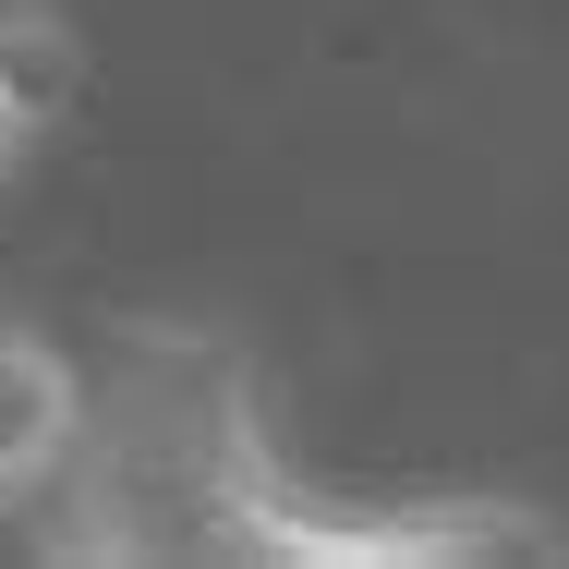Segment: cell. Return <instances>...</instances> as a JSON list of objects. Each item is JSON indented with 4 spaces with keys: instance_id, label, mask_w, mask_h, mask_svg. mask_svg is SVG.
<instances>
[{
    "instance_id": "2",
    "label": "cell",
    "mask_w": 569,
    "mask_h": 569,
    "mask_svg": "<svg viewBox=\"0 0 569 569\" xmlns=\"http://www.w3.org/2000/svg\"><path fill=\"white\" fill-rule=\"evenodd\" d=\"M73 449H86V363L49 340V328L0 316V533L37 546Z\"/></svg>"
},
{
    "instance_id": "3",
    "label": "cell",
    "mask_w": 569,
    "mask_h": 569,
    "mask_svg": "<svg viewBox=\"0 0 569 569\" xmlns=\"http://www.w3.org/2000/svg\"><path fill=\"white\" fill-rule=\"evenodd\" d=\"M61 98H73V24L49 0H0V182L49 146Z\"/></svg>"
},
{
    "instance_id": "1",
    "label": "cell",
    "mask_w": 569,
    "mask_h": 569,
    "mask_svg": "<svg viewBox=\"0 0 569 569\" xmlns=\"http://www.w3.org/2000/svg\"><path fill=\"white\" fill-rule=\"evenodd\" d=\"M37 558L61 569H546L558 521L509 497H316L279 437L242 340L219 328H121L86 376V449L61 472Z\"/></svg>"
}]
</instances>
